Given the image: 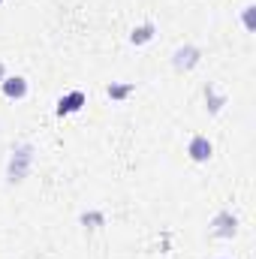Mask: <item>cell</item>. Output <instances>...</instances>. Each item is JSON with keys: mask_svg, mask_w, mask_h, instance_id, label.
I'll list each match as a JSON object with an SVG mask.
<instances>
[{"mask_svg": "<svg viewBox=\"0 0 256 259\" xmlns=\"http://www.w3.org/2000/svg\"><path fill=\"white\" fill-rule=\"evenodd\" d=\"M187 154H190L193 163H208L214 157V145H211L208 136H193L187 142Z\"/></svg>", "mask_w": 256, "mask_h": 259, "instance_id": "4", "label": "cell"}, {"mask_svg": "<svg viewBox=\"0 0 256 259\" xmlns=\"http://www.w3.org/2000/svg\"><path fill=\"white\" fill-rule=\"evenodd\" d=\"M199 61H202V52H199V46H193V42L175 49V55H172V66H175L178 72H190Z\"/></svg>", "mask_w": 256, "mask_h": 259, "instance_id": "2", "label": "cell"}, {"mask_svg": "<svg viewBox=\"0 0 256 259\" xmlns=\"http://www.w3.org/2000/svg\"><path fill=\"white\" fill-rule=\"evenodd\" d=\"M253 3H250V6H244V27H247V30H253Z\"/></svg>", "mask_w": 256, "mask_h": 259, "instance_id": "11", "label": "cell"}, {"mask_svg": "<svg viewBox=\"0 0 256 259\" xmlns=\"http://www.w3.org/2000/svg\"><path fill=\"white\" fill-rule=\"evenodd\" d=\"M238 232V217L232 211H220L214 220H211V235L214 238H232Z\"/></svg>", "mask_w": 256, "mask_h": 259, "instance_id": "3", "label": "cell"}, {"mask_svg": "<svg viewBox=\"0 0 256 259\" xmlns=\"http://www.w3.org/2000/svg\"><path fill=\"white\" fill-rule=\"evenodd\" d=\"M154 33H157V24H154V21H145V24L133 27L130 42H133V46H145V42H151V39H154Z\"/></svg>", "mask_w": 256, "mask_h": 259, "instance_id": "7", "label": "cell"}, {"mask_svg": "<svg viewBox=\"0 0 256 259\" xmlns=\"http://www.w3.org/2000/svg\"><path fill=\"white\" fill-rule=\"evenodd\" d=\"M36 160V148L33 145H15L12 154H9V163H6V181L9 184H21L27 175H30V166Z\"/></svg>", "mask_w": 256, "mask_h": 259, "instance_id": "1", "label": "cell"}, {"mask_svg": "<svg viewBox=\"0 0 256 259\" xmlns=\"http://www.w3.org/2000/svg\"><path fill=\"white\" fill-rule=\"evenodd\" d=\"M81 223H91V229H97V226L106 223V214L103 211H88V214H81Z\"/></svg>", "mask_w": 256, "mask_h": 259, "instance_id": "10", "label": "cell"}, {"mask_svg": "<svg viewBox=\"0 0 256 259\" xmlns=\"http://www.w3.org/2000/svg\"><path fill=\"white\" fill-rule=\"evenodd\" d=\"M0 3H3V0H0Z\"/></svg>", "mask_w": 256, "mask_h": 259, "instance_id": "13", "label": "cell"}, {"mask_svg": "<svg viewBox=\"0 0 256 259\" xmlns=\"http://www.w3.org/2000/svg\"><path fill=\"white\" fill-rule=\"evenodd\" d=\"M205 103H208L205 109H208L211 115H217V112L226 106V94H223V91H217L214 84H205Z\"/></svg>", "mask_w": 256, "mask_h": 259, "instance_id": "8", "label": "cell"}, {"mask_svg": "<svg viewBox=\"0 0 256 259\" xmlns=\"http://www.w3.org/2000/svg\"><path fill=\"white\" fill-rule=\"evenodd\" d=\"M88 103V97L81 94V91H72V94H64L61 100H58V115L64 118V115H75V112H81V106Z\"/></svg>", "mask_w": 256, "mask_h": 259, "instance_id": "6", "label": "cell"}, {"mask_svg": "<svg viewBox=\"0 0 256 259\" xmlns=\"http://www.w3.org/2000/svg\"><path fill=\"white\" fill-rule=\"evenodd\" d=\"M3 78H6V66L0 64V81H3Z\"/></svg>", "mask_w": 256, "mask_h": 259, "instance_id": "12", "label": "cell"}, {"mask_svg": "<svg viewBox=\"0 0 256 259\" xmlns=\"http://www.w3.org/2000/svg\"><path fill=\"white\" fill-rule=\"evenodd\" d=\"M133 91H136V84H133V81H112V84L106 88V94H109L112 100H118V103H121V100H127Z\"/></svg>", "mask_w": 256, "mask_h": 259, "instance_id": "9", "label": "cell"}, {"mask_svg": "<svg viewBox=\"0 0 256 259\" xmlns=\"http://www.w3.org/2000/svg\"><path fill=\"white\" fill-rule=\"evenodd\" d=\"M0 88H3V94H6L9 100H24L27 91H30V84H27L24 75H6V78L0 81Z\"/></svg>", "mask_w": 256, "mask_h": 259, "instance_id": "5", "label": "cell"}]
</instances>
